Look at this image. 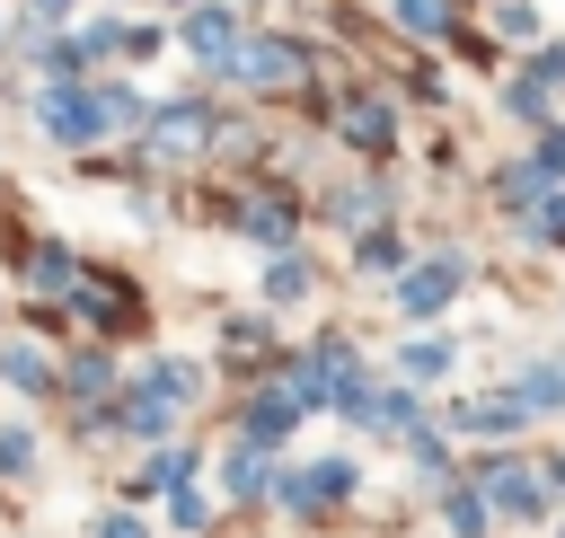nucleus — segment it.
<instances>
[{"mask_svg":"<svg viewBox=\"0 0 565 538\" xmlns=\"http://www.w3.org/2000/svg\"><path fill=\"white\" fill-rule=\"evenodd\" d=\"M132 115H141L132 88H97V97H88V88H53V97H44V132H53V141H97V132H124Z\"/></svg>","mask_w":565,"mask_h":538,"instance_id":"f257e3e1","label":"nucleus"},{"mask_svg":"<svg viewBox=\"0 0 565 538\" xmlns=\"http://www.w3.org/2000/svg\"><path fill=\"white\" fill-rule=\"evenodd\" d=\"M353 485H362V476H353V467H344V459H318V467H300V476H282V485H274V494H282V503H291V512H327V503H344V494H353Z\"/></svg>","mask_w":565,"mask_h":538,"instance_id":"f03ea898","label":"nucleus"},{"mask_svg":"<svg viewBox=\"0 0 565 538\" xmlns=\"http://www.w3.org/2000/svg\"><path fill=\"white\" fill-rule=\"evenodd\" d=\"M477 494H486L494 512H512V520H539V512H547V494H539V476H530V467H486V476H477Z\"/></svg>","mask_w":565,"mask_h":538,"instance_id":"7ed1b4c3","label":"nucleus"},{"mask_svg":"<svg viewBox=\"0 0 565 538\" xmlns=\"http://www.w3.org/2000/svg\"><path fill=\"white\" fill-rule=\"evenodd\" d=\"M450 423H459V432H521V423H530V397H521V388H494V397L459 406Z\"/></svg>","mask_w":565,"mask_h":538,"instance_id":"20e7f679","label":"nucleus"},{"mask_svg":"<svg viewBox=\"0 0 565 538\" xmlns=\"http://www.w3.org/2000/svg\"><path fill=\"white\" fill-rule=\"evenodd\" d=\"M247 88H282V79H300V53L291 44H238V62H230Z\"/></svg>","mask_w":565,"mask_h":538,"instance_id":"39448f33","label":"nucleus"},{"mask_svg":"<svg viewBox=\"0 0 565 538\" xmlns=\"http://www.w3.org/2000/svg\"><path fill=\"white\" fill-rule=\"evenodd\" d=\"M300 406H309V397H300L291 379H282V388H265V397L247 406V441H282V432L300 423Z\"/></svg>","mask_w":565,"mask_h":538,"instance_id":"423d86ee","label":"nucleus"},{"mask_svg":"<svg viewBox=\"0 0 565 538\" xmlns=\"http://www.w3.org/2000/svg\"><path fill=\"white\" fill-rule=\"evenodd\" d=\"M185 44H194L203 62L230 71V62H238V26H230V9H194V18H185Z\"/></svg>","mask_w":565,"mask_h":538,"instance_id":"0eeeda50","label":"nucleus"},{"mask_svg":"<svg viewBox=\"0 0 565 538\" xmlns=\"http://www.w3.org/2000/svg\"><path fill=\"white\" fill-rule=\"evenodd\" d=\"M450 291H459V265H441V256H433V265H415V273L397 282V300H406L415 318H424V309H441Z\"/></svg>","mask_w":565,"mask_h":538,"instance_id":"6e6552de","label":"nucleus"},{"mask_svg":"<svg viewBox=\"0 0 565 538\" xmlns=\"http://www.w3.org/2000/svg\"><path fill=\"white\" fill-rule=\"evenodd\" d=\"M203 141V106H168L159 115V150H194Z\"/></svg>","mask_w":565,"mask_h":538,"instance_id":"1a4fd4ad","label":"nucleus"},{"mask_svg":"<svg viewBox=\"0 0 565 538\" xmlns=\"http://www.w3.org/2000/svg\"><path fill=\"white\" fill-rule=\"evenodd\" d=\"M450 353H459L450 335H424V344H406V379H441V370H450Z\"/></svg>","mask_w":565,"mask_h":538,"instance_id":"9d476101","label":"nucleus"},{"mask_svg":"<svg viewBox=\"0 0 565 538\" xmlns=\"http://www.w3.org/2000/svg\"><path fill=\"white\" fill-rule=\"evenodd\" d=\"M521 397H530V415H547V406H565V362H539V370L521 379Z\"/></svg>","mask_w":565,"mask_h":538,"instance_id":"9b49d317","label":"nucleus"},{"mask_svg":"<svg viewBox=\"0 0 565 538\" xmlns=\"http://www.w3.org/2000/svg\"><path fill=\"white\" fill-rule=\"evenodd\" d=\"M300 291H309V265L300 256H274L265 265V300H300Z\"/></svg>","mask_w":565,"mask_h":538,"instance_id":"f8f14e48","label":"nucleus"},{"mask_svg":"<svg viewBox=\"0 0 565 538\" xmlns=\"http://www.w3.org/2000/svg\"><path fill=\"white\" fill-rule=\"evenodd\" d=\"M344 132H353L362 150H380V141H388V106H353V115H344Z\"/></svg>","mask_w":565,"mask_h":538,"instance_id":"ddd939ff","label":"nucleus"},{"mask_svg":"<svg viewBox=\"0 0 565 538\" xmlns=\"http://www.w3.org/2000/svg\"><path fill=\"white\" fill-rule=\"evenodd\" d=\"M177 476H185V450H159V459L141 467V485H132V494H159V485H177Z\"/></svg>","mask_w":565,"mask_h":538,"instance_id":"4468645a","label":"nucleus"},{"mask_svg":"<svg viewBox=\"0 0 565 538\" xmlns=\"http://www.w3.org/2000/svg\"><path fill=\"white\" fill-rule=\"evenodd\" d=\"M0 379H18V388H44V362H35V353H18V344H9V353H0Z\"/></svg>","mask_w":565,"mask_h":538,"instance_id":"2eb2a0df","label":"nucleus"},{"mask_svg":"<svg viewBox=\"0 0 565 538\" xmlns=\"http://www.w3.org/2000/svg\"><path fill=\"white\" fill-rule=\"evenodd\" d=\"M230 494H265V459H256V450L230 459Z\"/></svg>","mask_w":565,"mask_h":538,"instance_id":"dca6fc26","label":"nucleus"},{"mask_svg":"<svg viewBox=\"0 0 565 538\" xmlns=\"http://www.w3.org/2000/svg\"><path fill=\"white\" fill-rule=\"evenodd\" d=\"M247 229H256V238H282V229H291V203H282V212H274V203H247Z\"/></svg>","mask_w":565,"mask_h":538,"instance_id":"f3484780","label":"nucleus"},{"mask_svg":"<svg viewBox=\"0 0 565 538\" xmlns=\"http://www.w3.org/2000/svg\"><path fill=\"white\" fill-rule=\"evenodd\" d=\"M397 18H406V26H424V35H433V26H441V18H450V0H397Z\"/></svg>","mask_w":565,"mask_h":538,"instance_id":"a211bd4d","label":"nucleus"},{"mask_svg":"<svg viewBox=\"0 0 565 538\" xmlns=\"http://www.w3.org/2000/svg\"><path fill=\"white\" fill-rule=\"evenodd\" d=\"M35 282H53V291L71 282V265H62V247H35Z\"/></svg>","mask_w":565,"mask_h":538,"instance_id":"6ab92c4d","label":"nucleus"},{"mask_svg":"<svg viewBox=\"0 0 565 538\" xmlns=\"http://www.w3.org/2000/svg\"><path fill=\"white\" fill-rule=\"evenodd\" d=\"M539 168H547V176L565 168V123H547V141H539Z\"/></svg>","mask_w":565,"mask_h":538,"instance_id":"aec40b11","label":"nucleus"},{"mask_svg":"<svg viewBox=\"0 0 565 538\" xmlns=\"http://www.w3.org/2000/svg\"><path fill=\"white\" fill-rule=\"evenodd\" d=\"M97 538H141V520H124V512H106V520H97Z\"/></svg>","mask_w":565,"mask_h":538,"instance_id":"412c9836","label":"nucleus"},{"mask_svg":"<svg viewBox=\"0 0 565 538\" xmlns=\"http://www.w3.org/2000/svg\"><path fill=\"white\" fill-rule=\"evenodd\" d=\"M539 229H547V238L565 229V194H547V212H539Z\"/></svg>","mask_w":565,"mask_h":538,"instance_id":"4be33fe9","label":"nucleus"},{"mask_svg":"<svg viewBox=\"0 0 565 538\" xmlns=\"http://www.w3.org/2000/svg\"><path fill=\"white\" fill-rule=\"evenodd\" d=\"M547 476H556V485H565V459H556V467H547Z\"/></svg>","mask_w":565,"mask_h":538,"instance_id":"5701e85b","label":"nucleus"},{"mask_svg":"<svg viewBox=\"0 0 565 538\" xmlns=\"http://www.w3.org/2000/svg\"><path fill=\"white\" fill-rule=\"evenodd\" d=\"M35 9H71V0H35Z\"/></svg>","mask_w":565,"mask_h":538,"instance_id":"b1692460","label":"nucleus"}]
</instances>
